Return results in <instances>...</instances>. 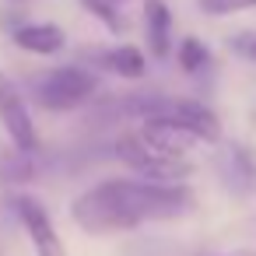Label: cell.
Here are the masks:
<instances>
[{
    "mask_svg": "<svg viewBox=\"0 0 256 256\" xmlns=\"http://www.w3.org/2000/svg\"><path fill=\"white\" fill-rule=\"evenodd\" d=\"M224 165H228V182H232L235 190L246 193V190L256 182V162H252V154H249L246 148H232L228 158H224Z\"/></svg>",
    "mask_w": 256,
    "mask_h": 256,
    "instance_id": "10",
    "label": "cell"
},
{
    "mask_svg": "<svg viewBox=\"0 0 256 256\" xmlns=\"http://www.w3.org/2000/svg\"><path fill=\"white\" fill-rule=\"evenodd\" d=\"M193 193L179 182H144V179H106L74 196L70 218L88 235H116L140 228L148 221H172L186 214Z\"/></svg>",
    "mask_w": 256,
    "mask_h": 256,
    "instance_id": "1",
    "label": "cell"
},
{
    "mask_svg": "<svg viewBox=\"0 0 256 256\" xmlns=\"http://www.w3.org/2000/svg\"><path fill=\"white\" fill-rule=\"evenodd\" d=\"M78 4H81L88 14H95L109 32H123V14H120V8L112 4V0H78Z\"/></svg>",
    "mask_w": 256,
    "mask_h": 256,
    "instance_id": "12",
    "label": "cell"
},
{
    "mask_svg": "<svg viewBox=\"0 0 256 256\" xmlns=\"http://www.w3.org/2000/svg\"><path fill=\"white\" fill-rule=\"evenodd\" d=\"M0 179H4V182H25V179H32V162L14 148V158L0 162Z\"/></svg>",
    "mask_w": 256,
    "mask_h": 256,
    "instance_id": "13",
    "label": "cell"
},
{
    "mask_svg": "<svg viewBox=\"0 0 256 256\" xmlns=\"http://www.w3.org/2000/svg\"><path fill=\"white\" fill-rule=\"evenodd\" d=\"M14 42L36 56H53L67 46V32L60 25H50V22H36V25H22L14 32Z\"/></svg>",
    "mask_w": 256,
    "mask_h": 256,
    "instance_id": "8",
    "label": "cell"
},
{
    "mask_svg": "<svg viewBox=\"0 0 256 256\" xmlns=\"http://www.w3.org/2000/svg\"><path fill=\"white\" fill-rule=\"evenodd\" d=\"M154 112L172 116L176 123L190 126V130L200 137V144L221 140V123H218V116H214L207 106H200V102H190V98H158V106L151 109V116H154ZM144 120H148V116H144Z\"/></svg>",
    "mask_w": 256,
    "mask_h": 256,
    "instance_id": "6",
    "label": "cell"
},
{
    "mask_svg": "<svg viewBox=\"0 0 256 256\" xmlns=\"http://www.w3.org/2000/svg\"><path fill=\"white\" fill-rule=\"evenodd\" d=\"M235 46H242V53L256 60V32H249V36H242V39H235Z\"/></svg>",
    "mask_w": 256,
    "mask_h": 256,
    "instance_id": "15",
    "label": "cell"
},
{
    "mask_svg": "<svg viewBox=\"0 0 256 256\" xmlns=\"http://www.w3.org/2000/svg\"><path fill=\"white\" fill-rule=\"evenodd\" d=\"M112 4H126V0H112Z\"/></svg>",
    "mask_w": 256,
    "mask_h": 256,
    "instance_id": "16",
    "label": "cell"
},
{
    "mask_svg": "<svg viewBox=\"0 0 256 256\" xmlns=\"http://www.w3.org/2000/svg\"><path fill=\"white\" fill-rule=\"evenodd\" d=\"M144 36L151 56L165 60L172 53V11L165 0H144Z\"/></svg>",
    "mask_w": 256,
    "mask_h": 256,
    "instance_id": "7",
    "label": "cell"
},
{
    "mask_svg": "<svg viewBox=\"0 0 256 256\" xmlns=\"http://www.w3.org/2000/svg\"><path fill=\"white\" fill-rule=\"evenodd\" d=\"M98 64L120 78H144V67H148V60L137 46H112L109 53L98 56Z\"/></svg>",
    "mask_w": 256,
    "mask_h": 256,
    "instance_id": "9",
    "label": "cell"
},
{
    "mask_svg": "<svg viewBox=\"0 0 256 256\" xmlns=\"http://www.w3.org/2000/svg\"><path fill=\"white\" fill-rule=\"evenodd\" d=\"M98 92V78L84 67H53L32 78V98L46 112H70Z\"/></svg>",
    "mask_w": 256,
    "mask_h": 256,
    "instance_id": "3",
    "label": "cell"
},
{
    "mask_svg": "<svg viewBox=\"0 0 256 256\" xmlns=\"http://www.w3.org/2000/svg\"><path fill=\"white\" fill-rule=\"evenodd\" d=\"M116 158L134 168L144 182H168V186H179L182 179L193 176V165L179 154H168L162 148H154L140 130H130V134H120L116 144H112Z\"/></svg>",
    "mask_w": 256,
    "mask_h": 256,
    "instance_id": "2",
    "label": "cell"
},
{
    "mask_svg": "<svg viewBox=\"0 0 256 256\" xmlns=\"http://www.w3.org/2000/svg\"><path fill=\"white\" fill-rule=\"evenodd\" d=\"M196 8L204 14H238V11H252L256 0H196Z\"/></svg>",
    "mask_w": 256,
    "mask_h": 256,
    "instance_id": "14",
    "label": "cell"
},
{
    "mask_svg": "<svg viewBox=\"0 0 256 256\" xmlns=\"http://www.w3.org/2000/svg\"><path fill=\"white\" fill-rule=\"evenodd\" d=\"M0 126H4V134L11 137V144L22 154L39 148V134H36V120H32L28 98L4 70H0Z\"/></svg>",
    "mask_w": 256,
    "mask_h": 256,
    "instance_id": "4",
    "label": "cell"
},
{
    "mask_svg": "<svg viewBox=\"0 0 256 256\" xmlns=\"http://www.w3.org/2000/svg\"><path fill=\"white\" fill-rule=\"evenodd\" d=\"M11 210H14L18 221L25 224V232H28L32 246H36V256H67L64 238H60L56 224L50 221V210H46L36 196L14 193V196H11Z\"/></svg>",
    "mask_w": 256,
    "mask_h": 256,
    "instance_id": "5",
    "label": "cell"
},
{
    "mask_svg": "<svg viewBox=\"0 0 256 256\" xmlns=\"http://www.w3.org/2000/svg\"><path fill=\"white\" fill-rule=\"evenodd\" d=\"M176 56H179V67H182L186 74H196V70H204V67H207V60H210L207 46H204L200 39H193V36H186V39L179 42Z\"/></svg>",
    "mask_w": 256,
    "mask_h": 256,
    "instance_id": "11",
    "label": "cell"
}]
</instances>
